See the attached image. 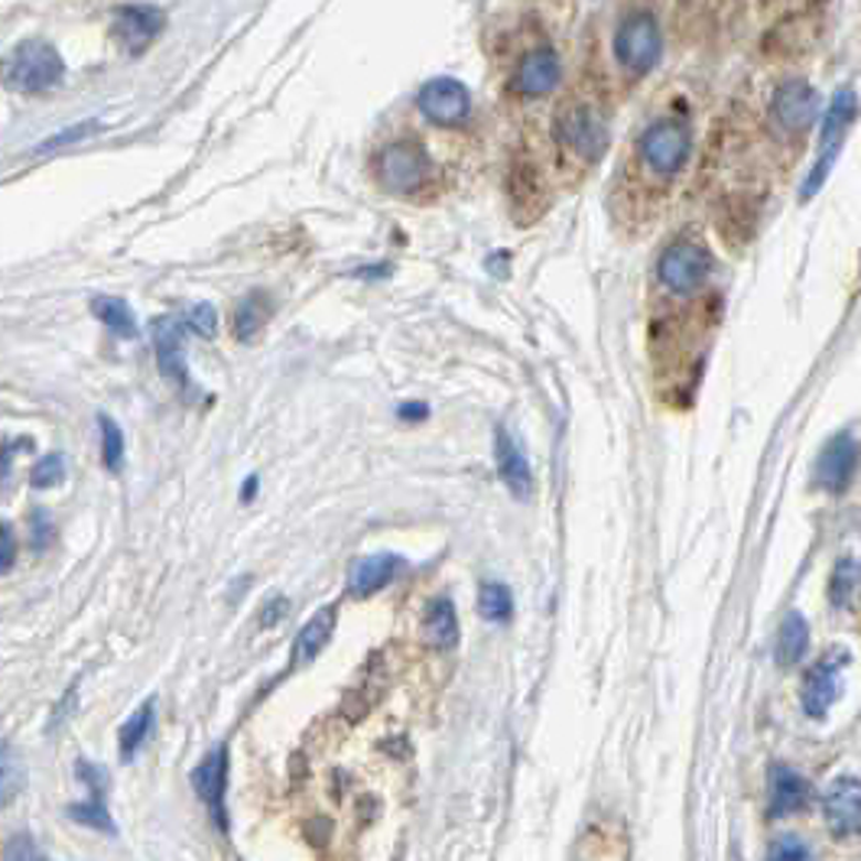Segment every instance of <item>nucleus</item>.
<instances>
[{"mask_svg": "<svg viewBox=\"0 0 861 861\" xmlns=\"http://www.w3.org/2000/svg\"><path fill=\"white\" fill-rule=\"evenodd\" d=\"M3 82L20 92V95H40V92H50L62 82V56L50 43H20L10 56L3 59Z\"/></svg>", "mask_w": 861, "mask_h": 861, "instance_id": "nucleus-1", "label": "nucleus"}, {"mask_svg": "<svg viewBox=\"0 0 861 861\" xmlns=\"http://www.w3.org/2000/svg\"><path fill=\"white\" fill-rule=\"evenodd\" d=\"M615 56L634 78L647 75L653 68V62L660 56V30H657L653 13L637 10L621 20V26L615 33Z\"/></svg>", "mask_w": 861, "mask_h": 861, "instance_id": "nucleus-2", "label": "nucleus"}, {"mask_svg": "<svg viewBox=\"0 0 861 861\" xmlns=\"http://www.w3.org/2000/svg\"><path fill=\"white\" fill-rule=\"evenodd\" d=\"M556 134H560V144L570 153L582 157L585 163H595L608 147V127L602 115L588 105L563 108V115L556 117Z\"/></svg>", "mask_w": 861, "mask_h": 861, "instance_id": "nucleus-3", "label": "nucleus"}, {"mask_svg": "<svg viewBox=\"0 0 861 861\" xmlns=\"http://www.w3.org/2000/svg\"><path fill=\"white\" fill-rule=\"evenodd\" d=\"M709 270H712V257L695 241H677L660 257V284L677 296L695 293L705 284Z\"/></svg>", "mask_w": 861, "mask_h": 861, "instance_id": "nucleus-4", "label": "nucleus"}, {"mask_svg": "<svg viewBox=\"0 0 861 861\" xmlns=\"http://www.w3.org/2000/svg\"><path fill=\"white\" fill-rule=\"evenodd\" d=\"M426 176H429V157L419 144L397 140V144L384 147L378 157V179L387 192H397V195L416 192L426 182Z\"/></svg>", "mask_w": 861, "mask_h": 861, "instance_id": "nucleus-5", "label": "nucleus"}, {"mask_svg": "<svg viewBox=\"0 0 861 861\" xmlns=\"http://www.w3.org/2000/svg\"><path fill=\"white\" fill-rule=\"evenodd\" d=\"M689 157V134L687 127L673 124V120H660L650 124L640 137V160L647 163V170L657 176H673L687 163Z\"/></svg>", "mask_w": 861, "mask_h": 861, "instance_id": "nucleus-6", "label": "nucleus"}, {"mask_svg": "<svg viewBox=\"0 0 861 861\" xmlns=\"http://www.w3.org/2000/svg\"><path fill=\"white\" fill-rule=\"evenodd\" d=\"M416 105L433 124L456 127L471 111V95L459 78H433L419 88Z\"/></svg>", "mask_w": 861, "mask_h": 861, "instance_id": "nucleus-7", "label": "nucleus"}, {"mask_svg": "<svg viewBox=\"0 0 861 861\" xmlns=\"http://www.w3.org/2000/svg\"><path fill=\"white\" fill-rule=\"evenodd\" d=\"M192 787L199 800L209 806L215 826L228 832V816H225V790H228V747H215L192 774Z\"/></svg>", "mask_w": 861, "mask_h": 861, "instance_id": "nucleus-8", "label": "nucleus"}, {"mask_svg": "<svg viewBox=\"0 0 861 861\" xmlns=\"http://www.w3.org/2000/svg\"><path fill=\"white\" fill-rule=\"evenodd\" d=\"M819 115V95L816 88L804 78H790L777 88L774 95V120L790 130V134H804L812 127V120Z\"/></svg>", "mask_w": 861, "mask_h": 861, "instance_id": "nucleus-9", "label": "nucleus"}, {"mask_svg": "<svg viewBox=\"0 0 861 861\" xmlns=\"http://www.w3.org/2000/svg\"><path fill=\"white\" fill-rule=\"evenodd\" d=\"M849 663L846 650H829L809 673H806L804 687V705L809 715H826V709L836 702L839 689H842V670Z\"/></svg>", "mask_w": 861, "mask_h": 861, "instance_id": "nucleus-10", "label": "nucleus"}, {"mask_svg": "<svg viewBox=\"0 0 861 861\" xmlns=\"http://www.w3.org/2000/svg\"><path fill=\"white\" fill-rule=\"evenodd\" d=\"M822 809H826V822L839 839L859 836L861 832V784L852 777L832 780L826 797H822Z\"/></svg>", "mask_w": 861, "mask_h": 861, "instance_id": "nucleus-11", "label": "nucleus"}, {"mask_svg": "<svg viewBox=\"0 0 861 861\" xmlns=\"http://www.w3.org/2000/svg\"><path fill=\"white\" fill-rule=\"evenodd\" d=\"M167 17L160 7H147V3H134L117 10L115 17V33L117 40L130 50V53H144L163 30Z\"/></svg>", "mask_w": 861, "mask_h": 861, "instance_id": "nucleus-12", "label": "nucleus"}, {"mask_svg": "<svg viewBox=\"0 0 861 861\" xmlns=\"http://www.w3.org/2000/svg\"><path fill=\"white\" fill-rule=\"evenodd\" d=\"M153 348L163 378H170L172 384H185V319L160 316L153 322Z\"/></svg>", "mask_w": 861, "mask_h": 861, "instance_id": "nucleus-13", "label": "nucleus"}, {"mask_svg": "<svg viewBox=\"0 0 861 861\" xmlns=\"http://www.w3.org/2000/svg\"><path fill=\"white\" fill-rule=\"evenodd\" d=\"M508 192L520 222H533L546 209V182L533 160H517L508 172Z\"/></svg>", "mask_w": 861, "mask_h": 861, "instance_id": "nucleus-14", "label": "nucleus"}, {"mask_svg": "<svg viewBox=\"0 0 861 861\" xmlns=\"http://www.w3.org/2000/svg\"><path fill=\"white\" fill-rule=\"evenodd\" d=\"M560 75H563L560 56L550 46H540V50H533V53H527V56L520 59L514 85L520 95L540 98V95H550L560 85Z\"/></svg>", "mask_w": 861, "mask_h": 861, "instance_id": "nucleus-15", "label": "nucleus"}, {"mask_svg": "<svg viewBox=\"0 0 861 861\" xmlns=\"http://www.w3.org/2000/svg\"><path fill=\"white\" fill-rule=\"evenodd\" d=\"M855 465H859V446L849 433H842L822 449V456L816 461V481L829 491H839L849 485Z\"/></svg>", "mask_w": 861, "mask_h": 861, "instance_id": "nucleus-16", "label": "nucleus"}, {"mask_svg": "<svg viewBox=\"0 0 861 861\" xmlns=\"http://www.w3.org/2000/svg\"><path fill=\"white\" fill-rule=\"evenodd\" d=\"M495 459H498V471L501 481L511 488L514 498H527L533 488V475H530V461L520 453V446L514 443V436L508 429L495 433Z\"/></svg>", "mask_w": 861, "mask_h": 861, "instance_id": "nucleus-17", "label": "nucleus"}, {"mask_svg": "<svg viewBox=\"0 0 861 861\" xmlns=\"http://www.w3.org/2000/svg\"><path fill=\"white\" fill-rule=\"evenodd\" d=\"M78 777L92 787V800L88 804H78L68 809V816L75 819V822H82V826H92V829H98V832H108V836H115V822H111V816H108V806H105V770H98V767H92L88 761H78Z\"/></svg>", "mask_w": 861, "mask_h": 861, "instance_id": "nucleus-18", "label": "nucleus"}, {"mask_svg": "<svg viewBox=\"0 0 861 861\" xmlns=\"http://www.w3.org/2000/svg\"><path fill=\"white\" fill-rule=\"evenodd\" d=\"M401 566V556H394V553L364 556L361 563H354V570L348 575V588H351V595H358V598H371L374 592H381V588L397 575Z\"/></svg>", "mask_w": 861, "mask_h": 861, "instance_id": "nucleus-19", "label": "nucleus"}, {"mask_svg": "<svg viewBox=\"0 0 861 861\" xmlns=\"http://www.w3.org/2000/svg\"><path fill=\"white\" fill-rule=\"evenodd\" d=\"M332 631H336V608L329 605V608L316 612V615L302 625V631L296 634L293 660H296V663H309V660H316V657L326 650V644L332 640Z\"/></svg>", "mask_w": 861, "mask_h": 861, "instance_id": "nucleus-20", "label": "nucleus"}, {"mask_svg": "<svg viewBox=\"0 0 861 861\" xmlns=\"http://www.w3.org/2000/svg\"><path fill=\"white\" fill-rule=\"evenodd\" d=\"M767 804H770V812H774V816L797 812V809L806 804V780L797 770H790V767H774V770H770Z\"/></svg>", "mask_w": 861, "mask_h": 861, "instance_id": "nucleus-21", "label": "nucleus"}, {"mask_svg": "<svg viewBox=\"0 0 861 861\" xmlns=\"http://www.w3.org/2000/svg\"><path fill=\"white\" fill-rule=\"evenodd\" d=\"M423 631L436 647H453L459 640V618H456V608L449 598L429 602V608L423 615Z\"/></svg>", "mask_w": 861, "mask_h": 861, "instance_id": "nucleus-22", "label": "nucleus"}, {"mask_svg": "<svg viewBox=\"0 0 861 861\" xmlns=\"http://www.w3.org/2000/svg\"><path fill=\"white\" fill-rule=\"evenodd\" d=\"M855 111H859V98H855L852 88H846V92H839L832 98V105L826 111V127H822V150H836L839 153V140H842L846 127L852 124Z\"/></svg>", "mask_w": 861, "mask_h": 861, "instance_id": "nucleus-23", "label": "nucleus"}, {"mask_svg": "<svg viewBox=\"0 0 861 861\" xmlns=\"http://www.w3.org/2000/svg\"><path fill=\"white\" fill-rule=\"evenodd\" d=\"M153 719H157V699H144L140 702V709L124 722V729H120V757L124 761H130L140 745L147 742V735L153 732Z\"/></svg>", "mask_w": 861, "mask_h": 861, "instance_id": "nucleus-24", "label": "nucleus"}, {"mask_svg": "<svg viewBox=\"0 0 861 861\" xmlns=\"http://www.w3.org/2000/svg\"><path fill=\"white\" fill-rule=\"evenodd\" d=\"M267 319H270V299L264 293H251L234 309V336L241 342H251L264 329Z\"/></svg>", "mask_w": 861, "mask_h": 861, "instance_id": "nucleus-25", "label": "nucleus"}, {"mask_svg": "<svg viewBox=\"0 0 861 861\" xmlns=\"http://www.w3.org/2000/svg\"><path fill=\"white\" fill-rule=\"evenodd\" d=\"M26 784V767L23 757L10 742H0V806L13 804Z\"/></svg>", "mask_w": 861, "mask_h": 861, "instance_id": "nucleus-26", "label": "nucleus"}, {"mask_svg": "<svg viewBox=\"0 0 861 861\" xmlns=\"http://www.w3.org/2000/svg\"><path fill=\"white\" fill-rule=\"evenodd\" d=\"M92 309H95V316L115 332L120 339H134L137 336V319H134V312H130V306L124 302V299H117V296H98V299H92Z\"/></svg>", "mask_w": 861, "mask_h": 861, "instance_id": "nucleus-27", "label": "nucleus"}, {"mask_svg": "<svg viewBox=\"0 0 861 861\" xmlns=\"http://www.w3.org/2000/svg\"><path fill=\"white\" fill-rule=\"evenodd\" d=\"M809 647V628H806L804 615L790 612L784 618V628H780V637H777V657L780 663H797Z\"/></svg>", "mask_w": 861, "mask_h": 861, "instance_id": "nucleus-28", "label": "nucleus"}, {"mask_svg": "<svg viewBox=\"0 0 861 861\" xmlns=\"http://www.w3.org/2000/svg\"><path fill=\"white\" fill-rule=\"evenodd\" d=\"M478 612H481L488 621H495V625L508 621L511 612H514V598H511L508 585H501V582H485L481 592H478Z\"/></svg>", "mask_w": 861, "mask_h": 861, "instance_id": "nucleus-29", "label": "nucleus"}, {"mask_svg": "<svg viewBox=\"0 0 861 861\" xmlns=\"http://www.w3.org/2000/svg\"><path fill=\"white\" fill-rule=\"evenodd\" d=\"M98 426H102V456H105V465L111 471H117L120 461H124V433H120V426L108 413L98 416Z\"/></svg>", "mask_w": 861, "mask_h": 861, "instance_id": "nucleus-30", "label": "nucleus"}, {"mask_svg": "<svg viewBox=\"0 0 861 861\" xmlns=\"http://www.w3.org/2000/svg\"><path fill=\"white\" fill-rule=\"evenodd\" d=\"M185 329H189V332H195V336H205V339H212V336L219 332V316H215V309H212L209 302H199V306H192V309L185 312Z\"/></svg>", "mask_w": 861, "mask_h": 861, "instance_id": "nucleus-31", "label": "nucleus"}, {"mask_svg": "<svg viewBox=\"0 0 861 861\" xmlns=\"http://www.w3.org/2000/svg\"><path fill=\"white\" fill-rule=\"evenodd\" d=\"M62 478H65V459H62L59 453L46 456V459L33 468V475H30L33 488H53V485H59Z\"/></svg>", "mask_w": 861, "mask_h": 861, "instance_id": "nucleus-32", "label": "nucleus"}, {"mask_svg": "<svg viewBox=\"0 0 861 861\" xmlns=\"http://www.w3.org/2000/svg\"><path fill=\"white\" fill-rule=\"evenodd\" d=\"M767 861H809V849L797 836H784L770 846V855Z\"/></svg>", "mask_w": 861, "mask_h": 861, "instance_id": "nucleus-33", "label": "nucleus"}, {"mask_svg": "<svg viewBox=\"0 0 861 861\" xmlns=\"http://www.w3.org/2000/svg\"><path fill=\"white\" fill-rule=\"evenodd\" d=\"M861 570L855 563H842L839 570H836V585H832V598H836V605H846L849 602V592L855 588V582H859Z\"/></svg>", "mask_w": 861, "mask_h": 861, "instance_id": "nucleus-34", "label": "nucleus"}, {"mask_svg": "<svg viewBox=\"0 0 861 861\" xmlns=\"http://www.w3.org/2000/svg\"><path fill=\"white\" fill-rule=\"evenodd\" d=\"M3 861H43V855H40V849L33 846L30 836H13L3 846Z\"/></svg>", "mask_w": 861, "mask_h": 861, "instance_id": "nucleus-35", "label": "nucleus"}, {"mask_svg": "<svg viewBox=\"0 0 861 861\" xmlns=\"http://www.w3.org/2000/svg\"><path fill=\"white\" fill-rule=\"evenodd\" d=\"M287 598H280V595H274L264 608H261V615H257V628H264V631H270V628H277L284 618H287Z\"/></svg>", "mask_w": 861, "mask_h": 861, "instance_id": "nucleus-36", "label": "nucleus"}, {"mask_svg": "<svg viewBox=\"0 0 861 861\" xmlns=\"http://www.w3.org/2000/svg\"><path fill=\"white\" fill-rule=\"evenodd\" d=\"M95 127H98L95 120H88V124H78V127H72V130H65V134H59V137H53V140H46V144L40 147V153H46V150H56V147H62V144H72V140H82V137H88Z\"/></svg>", "mask_w": 861, "mask_h": 861, "instance_id": "nucleus-37", "label": "nucleus"}, {"mask_svg": "<svg viewBox=\"0 0 861 861\" xmlns=\"http://www.w3.org/2000/svg\"><path fill=\"white\" fill-rule=\"evenodd\" d=\"M17 560V546H13V536L7 527H0V573H7Z\"/></svg>", "mask_w": 861, "mask_h": 861, "instance_id": "nucleus-38", "label": "nucleus"}, {"mask_svg": "<svg viewBox=\"0 0 861 861\" xmlns=\"http://www.w3.org/2000/svg\"><path fill=\"white\" fill-rule=\"evenodd\" d=\"M401 416L403 419H423V416H426V406H423V403H413V406L406 403V406H401Z\"/></svg>", "mask_w": 861, "mask_h": 861, "instance_id": "nucleus-39", "label": "nucleus"}, {"mask_svg": "<svg viewBox=\"0 0 861 861\" xmlns=\"http://www.w3.org/2000/svg\"><path fill=\"white\" fill-rule=\"evenodd\" d=\"M254 491H257V475H251V478L244 481V488H241V501H251Z\"/></svg>", "mask_w": 861, "mask_h": 861, "instance_id": "nucleus-40", "label": "nucleus"}, {"mask_svg": "<svg viewBox=\"0 0 861 861\" xmlns=\"http://www.w3.org/2000/svg\"><path fill=\"white\" fill-rule=\"evenodd\" d=\"M764 3H770V0H764Z\"/></svg>", "mask_w": 861, "mask_h": 861, "instance_id": "nucleus-41", "label": "nucleus"}]
</instances>
